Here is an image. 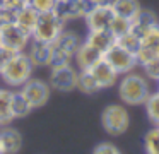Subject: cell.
Segmentation results:
<instances>
[{
  "label": "cell",
  "instance_id": "ba28073f",
  "mask_svg": "<svg viewBox=\"0 0 159 154\" xmlns=\"http://www.w3.org/2000/svg\"><path fill=\"white\" fill-rule=\"evenodd\" d=\"M103 58L118 72V74H128L137 65V58L132 51L125 50L118 43H115L108 51H104Z\"/></svg>",
  "mask_w": 159,
  "mask_h": 154
},
{
  "label": "cell",
  "instance_id": "ffe728a7",
  "mask_svg": "<svg viewBox=\"0 0 159 154\" xmlns=\"http://www.w3.org/2000/svg\"><path fill=\"white\" fill-rule=\"evenodd\" d=\"M12 92L11 89L0 87V127L11 123L12 120V113H11V99H12Z\"/></svg>",
  "mask_w": 159,
  "mask_h": 154
},
{
  "label": "cell",
  "instance_id": "52a82bcc",
  "mask_svg": "<svg viewBox=\"0 0 159 154\" xmlns=\"http://www.w3.org/2000/svg\"><path fill=\"white\" fill-rule=\"evenodd\" d=\"M19 92L29 103V106L33 110L41 108L50 99V86L46 82L39 81V79H29L28 82H24L19 87Z\"/></svg>",
  "mask_w": 159,
  "mask_h": 154
},
{
  "label": "cell",
  "instance_id": "7a4b0ae2",
  "mask_svg": "<svg viewBox=\"0 0 159 154\" xmlns=\"http://www.w3.org/2000/svg\"><path fill=\"white\" fill-rule=\"evenodd\" d=\"M63 29H65V22L57 14V10L43 12L38 16V22H36L34 31L31 34V40L43 41V43H53Z\"/></svg>",
  "mask_w": 159,
  "mask_h": 154
},
{
  "label": "cell",
  "instance_id": "7c38bea8",
  "mask_svg": "<svg viewBox=\"0 0 159 154\" xmlns=\"http://www.w3.org/2000/svg\"><path fill=\"white\" fill-rule=\"evenodd\" d=\"M26 53L29 55L34 67H50L52 65V43L31 40Z\"/></svg>",
  "mask_w": 159,
  "mask_h": 154
},
{
  "label": "cell",
  "instance_id": "ac0fdd59",
  "mask_svg": "<svg viewBox=\"0 0 159 154\" xmlns=\"http://www.w3.org/2000/svg\"><path fill=\"white\" fill-rule=\"evenodd\" d=\"M130 22H132V29L130 31L142 38V34H144L145 31H149L154 24H157V19H156V16L151 12V10L140 9Z\"/></svg>",
  "mask_w": 159,
  "mask_h": 154
},
{
  "label": "cell",
  "instance_id": "f1b7e54d",
  "mask_svg": "<svg viewBox=\"0 0 159 154\" xmlns=\"http://www.w3.org/2000/svg\"><path fill=\"white\" fill-rule=\"evenodd\" d=\"M142 67H144L145 75H147L149 79H154V81H159V57L152 58L151 62L144 63Z\"/></svg>",
  "mask_w": 159,
  "mask_h": 154
},
{
  "label": "cell",
  "instance_id": "83f0119b",
  "mask_svg": "<svg viewBox=\"0 0 159 154\" xmlns=\"http://www.w3.org/2000/svg\"><path fill=\"white\" fill-rule=\"evenodd\" d=\"M26 3H29L38 14H43V12L55 10L58 0H26Z\"/></svg>",
  "mask_w": 159,
  "mask_h": 154
},
{
  "label": "cell",
  "instance_id": "5b68a950",
  "mask_svg": "<svg viewBox=\"0 0 159 154\" xmlns=\"http://www.w3.org/2000/svg\"><path fill=\"white\" fill-rule=\"evenodd\" d=\"M31 43V34L24 33L21 27H17L14 22H7L0 26V44L7 50L14 51H26Z\"/></svg>",
  "mask_w": 159,
  "mask_h": 154
},
{
  "label": "cell",
  "instance_id": "5bb4252c",
  "mask_svg": "<svg viewBox=\"0 0 159 154\" xmlns=\"http://www.w3.org/2000/svg\"><path fill=\"white\" fill-rule=\"evenodd\" d=\"M74 58H75V62H77L79 70H89L91 67H94V65L103 58V53L84 41V43H80V46L77 48Z\"/></svg>",
  "mask_w": 159,
  "mask_h": 154
},
{
  "label": "cell",
  "instance_id": "8fae6325",
  "mask_svg": "<svg viewBox=\"0 0 159 154\" xmlns=\"http://www.w3.org/2000/svg\"><path fill=\"white\" fill-rule=\"evenodd\" d=\"M115 17V12L111 9L110 2L108 3H96L89 12L86 14V24L89 27V31L93 29H108Z\"/></svg>",
  "mask_w": 159,
  "mask_h": 154
},
{
  "label": "cell",
  "instance_id": "e0dca14e",
  "mask_svg": "<svg viewBox=\"0 0 159 154\" xmlns=\"http://www.w3.org/2000/svg\"><path fill=\"white\" fill-rule=\"evenodd\" d=\"M86 43L91 44L93 48H96L98 51H101V53L104 55V51H108L115 43H116V38L111 34L110 29H93L87 34Z\"/></svg>",
  "mask_w": 159,
  "mask_h": 154
},
{
  "label": "cell",
  "instance_id": "277c9868",
  "mask_svg": "<svg viewBox=\"0 0 159 154\" xmlns=\"http://www.w3.org/2000/svg\"><path fill=\"white\" fill-rule=\"evenodd\" d=\"M118 92L127 105H144L149 98V86L144 77L137 74H128L121 79Z\"/></svg>",
  "mask_w": 159,
  "mask_h": 154
},
{
  "label": "cell",
  "instance_id": "30bf717a",
  "mask_svg": "<svg viewBox=\"0 0 159 154\" xmlns=\"http://www.w3.org/2000/svg\"><path fill=\"white\" fill-rule=\"evenodd\" d=\"M94 5L96 3H93L91 0H58L55 10L63 19V22H67V21L77 19V17H86V14Z\"/></svg>",
  "mask_w": 159,
  "mask_h": 154
},
{
  "label": "cell",
  "instance_id": "d6986e66",
  "mask_svg": "<svg viewBox=\"0 0 159 154\" xmlns=\"http://www.w3.org/2000/svg\"><path fill=\"white\" fill-rule=\"evenodd\" d=\"M110 5L113 9L115 16L127 17V19H134L135 14L140 10V3L139 0H110Z\"/></svg>",
  "mask_w": 159,
  "mask_h": 154
},
{
  "label": "cell",
  "instance_id": "7402d4cb",
  "mask_svg": "<svg viewBox=\"0 0 159 154\" xmlns=\"http://www.w3.org/2000/svg\"><path fill=\"white\" fill-rule=\"evenodd\" d=\"M31 106L29 103L26 101L24 98L21 96L19 91L12 92V99H11V113H12V118H24L29 111H31Z\"/></svg>",
  "mask_w": 159,
  "mask_h": 154
},
{
  "label": "cell",
  "instance_id": "603a6c76",
  "mask_svg": "<svg viewBox=\"0 0 159 154\" xmlns=\"http://www.w3.org/2000/svg\"><path fill=\"white\" fill-rule=\"evenodd\" d=\"M140 46L151 50L152 53L159 55V22L154 24L149 31H145L140 38Z\"/></svg>",
  "mask_w": 159,
  "mask_h": 154
},
{
  "label": "cell",
  "instance_id": "d4e9b609",
  "mask_svg": "<svg viewBox=\"0 0 159 154\" xmlns=\"http://www.w3.org/2000/svg\"><path fill=\"white\" fill-rule=\"evenodd\" d=\"M145 111H147V116L151 118L152 123L159 125V91L154 92V94H149V98L145 99Z\"/></svg>",
  "mask_w": 159,
  "mask_h": 154
},
{
  "label": "cell",
  "instance_id": "3957f363",
  "mask_svg": "<svg viewBox=\"0 0 159 154\" xmlns=\"http://www.w3.org/2000/svg\"><path fill=\"white\" fill-rule=\"evenodd\" d=\"M80 43L82 41L79 40V36L75 33L63 29L60 33V36L52 43V65H50V68L57 67V65L70 63V60L74 58Z\"/></svg>",
  "mask_w": 159,
  "mask_h": 154
},
{
  "label": "cell",
  "instance_id": "44dd1931",
  "mask_svg": "<svg viewBox=\"0 0 159 154\" xmlns=\"http://www.w3.org/2000/svg\"><path fill=\"white\" fill-rule=\"evenodd\" d=\"M77 89H80L86 94H94L101 87L96 82L94 75L91 74V70H79V74H77Z\"/></svg>",
  "mask_w": 159,
  "mask_h": 154
},
{
  "label": "cell",
  "instance_id": "4fadbf2b",
  "mask_svg": "<svg viewBox=\"0 0 159 154\" xmlns=\"http://www.w3.org/2000/svg\"><path fill=\"white\" fill-rule=\"evenodd\" d=\"M22 147V137L9 125L0 127V154H16Z\"/></svg>",
  "mask_w": 159,
  "mask_h": 154
},
{
  "label": "cell",
  "instance_id": "4dcf8cb0",
  "mask_svg": "<svg viewBox=\"0 0 159 154\" xmlns=\"http://www.w3.org/2000/svg\"><path fill=\"white\" fill-rule=\"evenodd\" d=\"M12 53H14V51L7 50L5 46H2V44H0V68L4 67V63L9 60V58H11V55H12Z\"/></svg>",
  "mask_w": 159,
  "mask_h": 154
},
{
  "label": "cell",
  "instance_id": "484cf974",
  "mask_svg": "<svg viewBox=\"0 0 159 154\" xmlns=\"http://www.w3.org/2000/svg\"><path fill=\"white\" fill-rule=\"evenodd\" d=\"M116 43L120 44V46H123L125 50L132 51V53H137L139 48H140V36H137L135 33H132V31H128L127 34H123V36H120L116 40Z\"/></svg>",
  "mask_w": 159,
  "mask_h": 154
},
{
  "label": "cell",
  "instance_id": "4316f807",
  "mask_svg": "<svg viewBox=\"0 0 159 154\" xmlns=\"http://www.w3.org/2000/svg\"><path fill=\"white\" fill-rule=\"evenodd\" d=\"M144 146L147 154H159V127L147 132L144 139Z\"/></svg>",
  "mask_w": 159,
  "mask_h": 154
},
{
  "label": "cell",
  "instance_id": "1f68e13d",
  "mask_svg": "<svg viewBox=\"0 0 159 154\" xmlns=\"http://www.w3.org/2000/svg\"><path fill=\"white\" fill-rule=\"evenodd\" d=\"M93 3H108L110 0H91Z\"/></svg>",
  "mask_w": 159,
  "mask_h": 154
},
{
  "label": "cell",
  "instance_id": "9a60e30c",
  "mask_svg": "<svg viewBox=\"0 0 159 154\" xmlns=\"http://www.w3.org/2000/svg\"><path fill=\"white\" fill-rule=\"evenodd\" d=\"M91 74L94 75V79H96V82L99 84L101 89L104 87H111V86L116 82V77H118V72L115 70L113 67H111L110 63H108L104 58H101L99 62H98L94 67L89 68Z\"/></svg>",
  "mask_w": 159,
  "mask_h": 154
},
{
  "label": "cell",
  "instance_id": "cb8c5ba5",
  "mask_svg": "<svg viewBox=\"0 0 159 154\" xmlns=\"http://www.w3.org/2000/svg\"><path fill=\"white\" fill-rule=\"evenodd\" d=\"M108 29H110V31H111V34H113V36L118 40L120 36H123V34H127L128 31L132 29V22H130V19H127V17L115 16Z\"/></svg>",
  "mask_w": 159,
  "mask_h": 154
},
{
  "label": "cell",
  "instance_id": "9c48e42d",
  "mask_svg": "<svg viewBox=\"0 0 159 154\" xmlns=\"http://www.w3.org/2000/svg\"><path fill=\"white\" fill-rule=\"evenodd\" d=\"M77 74L79 72L72 67L70 63L65 65H57L52 67V74H50V84L53 89L60 92H69L77 87Z\"/></svg>",
  "mask_w": 159,
  "mask_h": 154
},
{
  "label": "cell",
  "instance_id": "f546056e",
  "mask_svg": "<svg viewBox=\"0 0 159 154\" xmlns=\"http://www.w3.org/2000/svg\"><path fill=\"white\" fill-rule=\"evenodd\" d=\"M93 154H121V152H120V151H118L116 147L113 146V144L103 142V144H99V146L94 147Z\"/></svg>",
  "mask_w": 159,
  "mask_h": 154
},
{
  "label": "cell",
  "instance_id": "6da1fadb",
  "mask_svg": "<svg viewBox=\"0 0 159 154\" xmlns=\"http://www.w3.org/2000/svg\"><path fill=\"white\" fill-rule=\"evenodd\" d=\"M33 65L31 58L26 51L12 53L11 58L0 68V79L11 87H21L24 82H28L33 75Z\"/></svg>",
  "mask_w": 159,
  "mask_h": 154
},
{
  "label": "cell",
  "instance_id": "d6a6232c",
  "mask_svg": "<svg viewBox=\"0 0 159 154\" xmlns=\"http://www.w3.org/2000/svg\"><path fill=\"white\" fill-rule=\"evenodd\" d=\"M157 127H159V125H157Z\"/></svg>",
  "mask_w": 159,
  "mask_h": 154
},
{
  "label": "cell",
  "instance_id": "2e32d148",
  "mask_svg": "<svg viewBox=\"0 0 159 154\" xmlns=\"http://www.w3.org/2000/svg\"><path fill=\"white\" fill-rule=\"evenodd\" d=\"M38 16H39V14L36 12L33 7L29 5V3H26V5H22L21 9L16 10V14H14V24L17 27H21L24 33L33 34L34 26H36V22H38Z\"/></svg>",
  "mask_w": 159,
  "mask_h": 154
},
{
  "label": "cell",
  "instance_id": "8992f818",
  "mask_svg": "<svg viewBox=\"0 0 159 154\" xmlns=\"http://www.w3.org/2000/svg\"><path fill=\"white\" fill-rule=\"evenodd\" d=\"M101 122H103V127L108 133L120 135V133H123L128 128L130 116H128V111L123 106L111 105L108 108H104L103 115H101Z\"/></svg>",
  "mask_w": 159,
  "mask_h": 154
}]
</instances>
